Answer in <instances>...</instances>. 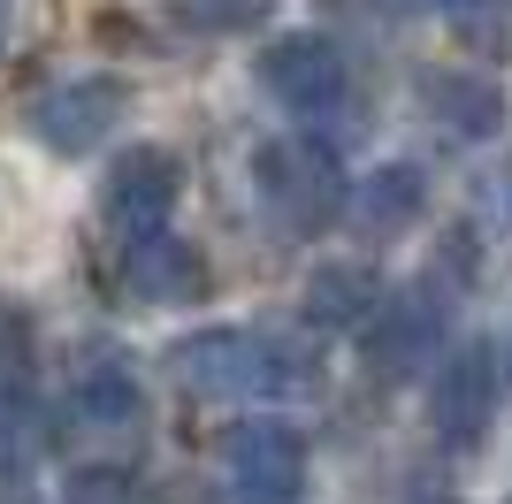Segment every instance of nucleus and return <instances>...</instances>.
Instances as JSON below:
<instances>
[{
  "instance_id": "obj_12",
  "label": "nucleus",
  "mask_w": 512,
  "mask_h": 504,
  "mask_svg": "<svg viewBox=\"0 0 512 504\" xmlns=\"http://www.w3.org/2000/svg\"><path fill=\"white\" fill-rule=\"evenodd\" d=\"M421 207H428V184H421V168H406V161H390V168H375L360 184V199H352V222H360L375 245L383 237H398V230H413L421 222Z\"/></svg>"
},
{
  "instance_id": "obj_1",
  "label": "nucleus",
  "mask_w": 512,
  "mask_h": 504,
  "mask_svg": "<svg viewBox=\"0 0 512 504\" xmlns=\"http://www.w3.org/2000/svg\"><path fill=\"white\" fill-rule=\"evenodd\" d=\"M169 375L199 398H291V390H314L321 359L276 329H199L169 344Z\"/></svg>"
},
{
  "instance_id": "obj_17",
  "label": "nucleus",
  "mask_w": 512,
  "mask_h": 504,
  "mask_svg": "<svg viewBox=\"0 0 512 504\" xmlns=\"http://www.w3.org/2000/svg\"><path fill=\"white\" fill-rule=\"evenodd\" d=\"M428 8H467V0H428Z\"/></svg>"
},
{
  "instance_id": "obj_16",
  "label": "nucleus",
  "mask_w": 512,
  "mask_h": 504,
  "mask_svg": "<svg viewBox=\"0 0 512 504\" xmlns=\"http://www.w3.org/2000/svg\"><path fill=\"white\" fill-rule=\"evenodd\" d=\"M505 214H512V168H505Z\"/></svg>"
},
{
  "instance_id": "obj_9",
  "label": "nucleus",
  "mask_w": 512,
  "mask_h": 504,
  "mask_svg": "<svg viewBox=\"0 0 512 504\" xmlns=\"http://www.w3.org/2000/svg\"><path fill=\"white\" fill-rule=\"evenodd\" d=\"M421 115L444 130L451 146H482V138H497V123H505V92H497L490 77H474V69H428L421 77Z\"/></svg>"
},
{
  "instance_id": "obj_6",
  "label": "nucleus",
  "mask_w": 512,
  "mask_h": 504,
  "mask_svg": "<svg viewBox=\"0 0 512 504\" xmlns=\"http://www.w3.org/2000/svg\"><path fill=\"white\" fill-rule=\"evenodd\" d=\"M176 191H184V176H176V153H161V146H130L123 161L107 168V222H115V237H153L161 222H169V207H176Z\"/></svg>"
},
{
  "instance_id": "obj_3",
  "label": "nucleus",
  "mask_w": 512,
  "mask_h": 504,
  "mask_svg": "<svg viewBox=\"0 0 512 504\" xmlns=\"http://www.w3.org/2000/svg\"><path fill=\"white\" fill-rule=\"evenodd\" d=\"M123 115H130L123 77H69V84H54V92L31 100V138L46 153H92L100 138H115Z\"/></svg>"
},
{
  "instance_id": "obj_13",
  "label": "nucleus",
  "mask_w": 512,
  "mask_h": 504,
  "mask_svg": "<svg viewBox=\"0 0 512 504\" xmlns=\"http://www.w3.org/2000/svg\"><path fill=\"white\" fill-rule=\"evenodd\" d=\"M375 314V275L360 268V260H329V268H314V283H306V321L314 329H352V321Z\"/></svg>"
},
{
  "instance_id": "obj_8",
  "label": "nucleus",
  "mask_w": 512,
  "mask_h": 504,
  "mask_svg": "<svg viewBox=\"0 0 512 504\" xmlns=\"http://www.w3.org/2000/svg\"><path fill=\"white\" fill-rule=\"evenodd\" d=\"M115 283H123L138 306H192V298H207V260H199L192 245H176L169 230H153V237H130L123 245Z\"/></svg>"
},
{
  "instance_id": "obj_15",
  "label": "nucleus",
  "mask_w": 512,
  "mask_h": 504,
  "mask_svg": "<svg viewBox=\"0 0 512 504\" xmlns=\"http://www.w3.org/2000/svg\"><path fill=\"white\" fill-rule=\"evenodd\" d=\"M253 16H268V0H199V23H214V31L253 23Z\"/></svg>"
},
{
  "instance_id": "obj_4",
  "label": "nucleus",
  "mask_w": 512,
  "mask_h": 504,
  "mask_svg": "<svg viewBox=\"0 0 512 504\" xmlns=\"http://www.w3.org/2000/svg\"><path fill=\"white\" fill-rule=\"evenodd\" d=\"M444 344V298L436 291H398L367 314V375L375 382H413Z\"/></svg>"
},
{
  "instance_id": "obj_19",
  "label": "nucleus",
  "mask_w": 512,
  "mask_h": 504,
  "mask_svg": "<svg viewBox=\"0 0 512 504\" xmlns=\"http://www.w3.org/2000/svg\"><path fill=\"white\" fill-rule=\"evenodd\" d=\"M428 504H451V497H428Z\"/></svg>"
},
{
  "instance_id": "obj_10",
  "label": "nucleus",
  "mask_w": 512,
  "mask_h": 504,
  "mask_svg": "<svg viewBox=\"0 0 512 504\" xmlns=\"http://www.w3.org/2000/svg\"><path fill=\"white\" fill-rule=\"evenodd\" d=\"M428 413H436V436L451 443V451H474L482 443V428H490L497 413V367L490 352H459L436 375V390H428Z\"/></svg>"
},
{
  "instance_id": "obj_5",
  "label": "nucleus",
  "mask_w": 512,
  "mask_h": 504,
  "mask_svg": "<svg viewBox=\"0 0 512 504\" xmlns=\"http://www.w3.org/2000/svg\"><path fill=\"white\" fill-rule=\"evenodd\" d=\"M222 459H230V489L245 504H291L306 482V443L299 428H283V420H245L230 443H222Z\"/></svg>"
},
{
  "instance_id": "obj_2",
  "label": "nucleus",
  "mask_w": 512,
  "mask_h": 504,
  "mask_svg": "<svg viewBox=\"0 0 512 504\" xmlns=\"http://www.w3.org/2000/svg\"><path fill=\"white\" fill-rule=\"evenodd\" d=\"M260 207L276 214L283 237H321L344 214V168L314 146V138H268L253 161Z\"/></svg>"
},
{
  "instance_id": "obj_7",
  "label": "nucleus",
  "mask_w": 512,
  "mask_h": 504,
  "mask_svg": "<svg viewBox=\"0 0 512 504\" xmlns=\"http://www.w3.org/2000/svg\"><path fill=\"white\" fill-rule=\"evenodd\" d=\"M260 84L291 115H329L344 100V54L329 39H314V31H291V39H276L260 54Z\"/></svg>"
},
{
  "instance_id": "obj_18",
  "label": "nucleus",
  "mask_w": 512,
  "mask_h": 504,
  "mask_svg": "<svg viewBox=\"0 0 512 504\" xmlns=\"http://www.w3.org/2000/svg\"><path fill=\"white\" fill-rule=\"evenodd\" d=\"M0 39H8V8H0Z\"/></svg>"
},
{
  "instance_id": "obj_11",
  "label": "nucleus",
  "mask_w": 512,
  "mask_h": 504,
  "mask_svg": "<svg viewBox=\"0 0 512 504\" xmlns=\"http://www.w3.org/2000/svg\"><path fill=\"white\" fill-rule=\"evenodd\" d=\"M138 413H146L138 375H130V367H115V359H100V367H85V375L69 382V420H77V428L130 436V428H138Z\"/></svg>"
},
{
  "instance_id": "obj_14",
  "label": "nucleus",
  "mask_w": 512,
  "mask_h": 504,
  "mask_svg": "<svg viewBox=\"0 0 512 504\" xmlns=\"http://www.w3.org/2000/svg\"><path fill=\"white\" fill-rule=\"evenodd\" d=\"M69 504H130V482L123 474H77V482H69Z\"/></svg>"
}]
</instances>
